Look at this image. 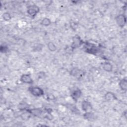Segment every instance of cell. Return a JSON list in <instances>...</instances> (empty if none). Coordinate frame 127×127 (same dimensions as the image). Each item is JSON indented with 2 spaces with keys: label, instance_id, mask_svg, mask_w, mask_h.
<instances>
[{
  "label": "cell",
  "instance_id": "cell-3",
  "mask_svg": "<svg viewBox=\"0 0 127 127\" xmlns=\"http://www.w3.org/2000/svg\"><path fill=\"white\" fill-rule=\"evenodd\" d=\"M39 12V8L35 5L30 6L28 7V13L31 16H35L37 13Z\"/></svg>",
  "mask_w": 127,
  "mask_h": 127
},
{
  "label": "cell",
  "instance_id": "cell-12",
  "mask_svg": "<svg viewBox=\"0 0 127 127\" xmlns=\"http://www.w3.org/2000/svg\"><path fill=\"white\" fill-rule=\"evenodd\" d=\"M30 113L34 115V116H37L41 115L42 113V111L40 109H32L30 111Z\"/></svg>",
  "mask_w": 127,
  "mask_h": 127
},
{
  "label": "cell",
  "instance_id": "cell-15",
  "mask_svg": "<svg viewBox=\"0 0 127 127\" xmlns=\"http://www.w3.org/2000/svg\"><path fill=\"white\" fill-rule=\"evenodd\" d=\"M3 19L4 20H5L6 21H8L10 20L11 19V16L9 13L6 12L4 13L3 16Z\"/></svg>",
  "mask_w": 127,
  "mask_h": 127
},
{
  "label": "cell",
  "instance_id": "cell-8",
  "mask_svg": "<svg viewBox=\"0 0 127 127\" xmlns=\"http://www.w3.org/2000/svg\"><path fill=\"white\" fill-rule=\"evenodd\" d=\"M103 69L106 71L110 72L112 70V66L109 63H105L103 65Z\"/></svg>",
  "mask_w": 127,
  "mask_h": 127
},
{
  "label": "cell",
  "instance_id": "cell-14",
  "mask_svg": "<svg viewBox=\"0 0 127 127\" xmlns=\"http://www.w3.org/2000/svg\"><path fill=\"white\" fill-rule=\"evenodd\" d=\"M50 24L51 20H50V19H48V18H45L41 22V24L44 26H48Z\"/></svg>",
  "mask_w": 127,
  "mask_h": 127
},
{
  "label": "cell",
  "instance_id": "cell-17",
  "mask_svg": "<svg viewBox=\"0 0 127 127\" xmlns=\"http://www.w3.org/2000/svg\"><path fill=\"white\" fill-rule=\"evenodd\" d=\"M28 105H27L26 103H20V105L19 106V109L20 110H25V109H26L28 108Z\"/></svg>",
  "mask_w": 127,
  "mask_h": 127
},
{
  "label": "cell",
  "instance_id": "cell-2",
  "mask_svg": "<svg viewBox=\"0 0 127 127\" xmlns=\"http://www.w3.org/2000/svg\"><path fill=\"white\" fill-rule=\"evenodd\" d=\"M117 23L119 26L123 28L126 23V17L123 15H120L116 17Z\"/></svg>",
  "mask_w": 127,
  "mask_h": 127
},
{
  "label": "cell",
  "instance_id": "cell-10",
  "mask_svg": "<svg viewBox=\"0 0 127 127\" xmlns=\"http://www.w3.org/2000/svg\"><path fill=\"white\" fill-rule=\"evenodd\" d=\"M71 75L73 76H79V75H81V72L80 71L77 69H74L71 71Z\"/></svg>",
  "mask_w": 127,
  "mask_h": 127
},
{
  "label": "cell",
  "instance_id": "cell-16",
  "mask_svg": "<svg viewBox=\"0 0 127 127\" xmlns=\"http://www.w3.org/2000/svg\"><path fill=\"white\" fill-rule=\"evenodd\" d=\"M93 117V113L90 112H87L84 114V118L85 119H92Z\"/></svg>",
  "mask_w": 127,
  "mask_h": 127
},
{
  "label": "cell",
  "instance_id": "cell-1",
  "mask_svg": "<svg viewBox=\"0 0 127 127\" xmlns=\"http://www.w3.org/2000/svg\"><path fill=\"white\" fill-rule=\"evenodd\" d=\"M29 90L31 93L34 96L39 97L44 94L43 90L38 87H31Z\"/></svg>",
  "mask_w": 127,
  "mask_h": 127
},
{
  "label": "cell",
  "instance_id": "cell-5",
  "mask_svg": "<svg viewBox=\"0 0 127 127\" xmlns=\"http://www.w3.org/2000/svg\"><path fill=\"white\" fill-rule=\"evenodd\" d=\"M82 108L83 110L85 112H87L89 109H91V106L90 105V104L87 101H84L82 103Z\"/></svg>",
  "mask_w": 127,
  "mask_h": 127
},
{
  "label": "cell",
  "instance_id": "cell-13",
  "mask_svg": "<svg viewBox=\"0 0 127 127\" xmlns=\"http://www.w3.org/2000/svg\"><path fill=\"white\" fill-rule=\"evenodd\" d=\"M80 40H79V37H75V39L74 40V43H73V46L74 47H78L80 46Z\"/></svg>",
  "mask_w": 127,
  "mask_h": 127
},
{
  "label": "cell",
  "instance_id": "cell-4",
  "mask_svg": "<svg viewBox=\"0 0 127 127\" xmlns=\"http://www.w3.org/2000/svg\"><path fill=\"white\" fill-rule=\"evenodd\" d=\"M20 80L22 83H33V80L31 76L28 74H24L20 78Z\"/></svg>",
  "mask_w": 127,
  "mask_h": 127
},
{
  "label": "cell",
  "instance_id": "cell-7",
  "mask_svg": "<svg viewBox=\"0 0 127 127\" xmlns=\"http://www.w3.org/2000/svg\"><path fill=\"white\" fill-rule=\"evenodd\" d=\"M81 94V92L79 89H77L75 91H74L73 92H72L71 96L75 100H76L78 99L79 97H80Z\"/></svg>",
  "mask_w": 127,
  "mask_h": 127
},
{
  "label": "cell",
  "instance_id": "cell-11",
  "mask_svg": "<svg viewBox=\"0 0 127 127\" xmlns=\"http://www.w3.org/2000/svg\"><path fill=\"white\" fill-rule=\"evenodd\" d=\"M47 46L48 49H49V50H50L52 52H54L56 51V46H55L54 44L52 42H49L48 43Z\"/></svg>",
  "mask_w": 127,
  "mask_h": 127
},
{
  "label": "cell",
  "instance_id": "cell-6",
  "mask_svg": "<svg viewBox=\"0 0 127 127\" xmlns=\"http://www.w3.org/2000/svg\"><path fill=\"white\" fill-rule=\"evenodd\" d=\"M119 86L122 90L126 91L127 88V81L126 79H122L119 83Z\"/></svg>",
  "mask_w": 127,
  "mask_h": 127
},
{
  "label": "cell",
  "instance_id": "cell-9",
  "mask_svg": "<svg viewBox=\"0 0 127 127\" xmlns=\"http://www.w3.org/2000/svg\"><path fill=\"white\" fill-rule=\"evenodd\" d=\"M105 99L108 101H111L115 99L116 97L115 95L111 92H108L105 95Z\"/></svg>",
  "mask_w": 127,
  "mask_h": 127
}]
</instances>
